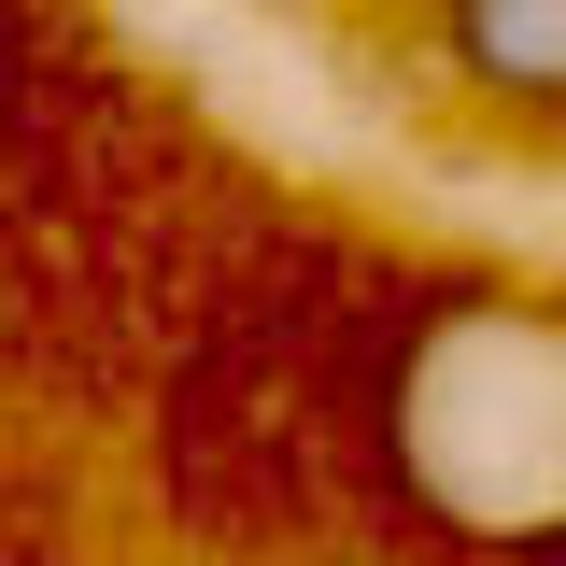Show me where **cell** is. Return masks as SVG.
Segmentation results:
<instances>
[{"label":"cell","mask_w":566,"mask_h":566,"mask_svg":"<svg viewBox=\"0 0 566 566\" xmlns=\"http://www.w3.org/2000/svg\"><path fill=\"white\" fill-rule=\"evenodd\" d=\"M397 468L424 510L482 538L566 524V312L553 297H453L397 368Z\"/></svg>","instance_id":"1"},{"label":"cell","mask_w":566,"mask_h":566,"mask_svg":"<svg viewBox=\"0 0 566 566\" xmlns=\"http://www.w3.org/2000/svg\"><path fill=\"white\" fill-rule=\"evenodd\" d=\"M453 71L510 114H566V0H439Z\"/></svg>","instance_id":"2"}]
</instances>
